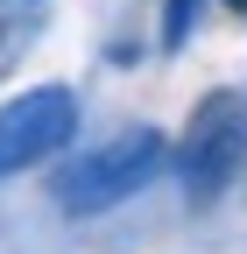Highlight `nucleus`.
I'll list each match as a JSON object with an SVG mask.
<instances>
[{
    "mask_svg": "<svg viewBox=\"0 0 247 254\" xmlns=\"http://www.w3.org/2000/svg\"><path fill=\"white\" fill-rule=\"evenodd\" d=\"M163 170H170V141L156 127H127V134L99 141L92 155H78V163L57 177V205L71 219H99L113 205H127L134 190H148Z\"/></svg>",
    "mask_w": 247,
    "mask_h": 254,
    "instance_id": "obj_1",
    "label": "nucleus"
},
{
    "mask_svg": "<svg viewBox=\"0 0 247 254\" xmlns=\"http://www.w3.org/2000/svg\"><path fill=\"white\" fill-rule=\"evenodd\" d=\"M247 163V92L240 85H219V92H205L198 113L184 120V134L170 148V170L184 184V198H219V190L240 177Z\"/></svg>",
    "mask_w": 247,
    "mask_h": 254,
    "instance_id": "obj_2",
    "label": "nucleus"
},
{
    "mask_svg": "<svg viewBox=\"0 0 247 254\" xmlns=\"http://www.w3.org/2000/svg\"><path fill=\"white\" fill-rule=\"evenodd\" d=\"M78 134V92L71 85H36L14 106H0V177H14L28 163H50L57 148H71Z\"/></svg>",
    "mask_w": 247,
    "mask_h": 254,
    "instance_id": "obj_3",
    "label": "nucleus"
},
{
    "mask_svg": "<svg viewBox=\"0 0 247 254\" xmlns=\"http://www.w3.org/2000/svg\"><path fill=\"white\" fill-rule=\"evenodd\" d=\"M36 28H43V7H0V78L14 71V64L28 57V43H36Z\"/></svg>",
    "mask_w": 247,
    "mask_h": 254,
    "instance_id": "obj_4",
    "label": "nucleus"
},
{
    "mask_svg": "<svg viewBox=\"0 0 247 254\" xmlns=\"http://www.w3.org/2000/svg\"><path fill=\"white\" fill-rule=\"evenodd\" d=\"M191 21H198V0H163V50H184Z\"/></svg>",
    "mask_w": 247,
    "mask_h": 254,
    "instance_id": "obj_5",
    "label": "nucleus"
},
{
    "mask_svg": "<svg viewBox=\"0 0 247 254\" xmlns=\"http://www.w3.org/2000/svg\"><path fill=\"white\" fill-rule=\"evenodd\" d=\"M226 7H247V0H226Z\"/></svg>",
    "mask_w": 247,
    "mask_h": 254,
    "instance_id": "obj_6",
    "label": "nucleus"
}]
</instances>
